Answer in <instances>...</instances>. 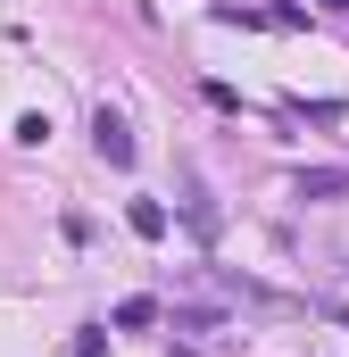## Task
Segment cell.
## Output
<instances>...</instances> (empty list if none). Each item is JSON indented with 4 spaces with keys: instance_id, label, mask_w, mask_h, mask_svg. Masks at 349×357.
Listing matches in <instances>:
<instances>
[{
    "instance_id": "1",
    "label": "cell",
    "mask_w": 349,
    "mask_h": 357,
    "mask_svg": "<svg viewBox=\"0 0 349 357\" xmlns=\"http://www.w3.org/2000/svg\"><path fill=\"white\" fill-rule=\"evenodd\" d=\"M91 150H100L108 167H133V125H125V116H117L108 100L91 108Z\"/></svg>"
},
{
    "instance_id": "2",
    "label": "cell",
    "mask_w": 349,
    "mask_h": 357,
    "mask_svg": "<svg viewBox=\"0 0 349 357\" xmlns=\"http://www.w3.org/2000/svg\"><path fill=\"white\" fill-rule=\"evenodd\" d=\"M183 216H191V233H200V241H216V233H225V216H216V199H208V183H200V175H183Z\"/></svg>"
},
{
    "instance_id": "3",
    "label": "cell",
    "mask_w": 349,
    "mask_h": 357,
    "mask_svg": "<svg viewBox=\"0 0 349 357\" xmlns=\"http://www.w3.org/2000/svg\"><path fill=\"white\" fill-rule=\"evenodd\" d=\"M291 191H299V199H341V191H349V167H299Z\"/></svg>"
},
{
    "instance_id": "4",
    "label": "cell",
    "mask_w": 349,
    "mask_h": 357,
    "mask_svg": "<svg viewBox=\"0 0 349 357\" xmlns=\"http://www.w3.org/2000/svg\"><path fill=\"white\" fill-rule=\"evenodd\" d=\"M125 225H133L142 241H167V208H158V199H133V208H125Z\"/></svg>"
},
{
    "instance_id": "5",
    "label": "cell",
    "mask_w": 349,
    "mask_h": 357,
    "mask_svg": "<svg viewBox=\"0 0 349 357\" xmlns=\"http://www.w3.org/2000/svg\"><path fill=\"white\" fill-rule=\"evenodd\" d=\"M117 324H125V333H150V324H158V299H125Z\"/></svg>"
},
{
    "instance_id": "6",
    "label": "cell",
    "mask_w": 349,
    "mask_h": 357,
    "mask_svg": "<svg viewBox=\"0 0 349 357\" xmlns=\"http://www.w3.org/2000/svg\"><path fill=\"white\" fill-rule=\"evenodd\" d=\"M17 142H25V150H42V142H50V116H42V108H25V116H17Z\"/></svg>"
},
{
    "instance_id": "7",
    "label": "cell",
    "mask_w": 349,
    "mask_h": 357,
    "mask_svg": "<svg viewBox=\"0 0 349 357\" xmlns=\"http://www.w3.org/2000/svg\"><path fill=\"white\" fill-rule=\"evenodd\" d=\"M75 357H108V333L91 324V333H75Z\"/></svg>"
},
{
    "instance_id": "8",
    "label": "cell",
    "mask_w": 349,
    "mask_h": 357,
    "mask_svg": "<svg viewBox=\"0 0 349 357\" xmlns=\"http://www.w3.org/2000/svg\"><path fill=\"white\" fill-rule=\"evenodd\" d=\"M325 8H349V0H325Z\"/></svg>"
}]
</instances>
